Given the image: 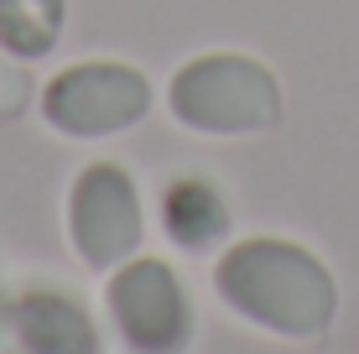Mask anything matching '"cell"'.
Instances as JSON below:
<instances>
[{
    "label": "cell",
    "instance_id": "6da1fadb",
    "mask_svg": "<svg viewBox=\"0 0 359 354\" xmlns=\"http://www.w3.org/2000/svg\"><path fill=\"white\" fill-rule=\"evenodd\" d=\"M214 292L234 318L292 344H323L339 318V282L297 240H240L214 266Z\"/></svg>",
    "mask_w": 359,
    "mask_h": 354
},
{
    "label": "cell",
    "instance_id": "7a4b0ae2",
    "mask_svg": "<svg viewBox=\"0 0 359 354\" xmlns=\"http://www.w3.org/2000/svg\"><path fill=\"white\" fill-rule=\"evenodd\" d=\"M281 83L261 57L203 53L167 83V109L193 136H255L281 120Z\"/></svg>",
    "mask_w": 359,
    "mask_h": 354
},
{
    "label": "cell",
    "instance_id": "3957f363",
    "mask_svg": "<svg viewBox=\"0 0 359 354\" xmlns=\"http://www.w3.org/2000/svg\"><path fill=\"white\" fill-rule=\"evenodd\" d=\"M151 115V79L130 63H79L42 89V120L57 136H120Z\"/></svg>",
    "mask_w": 359,
    "mask_h": 354
},
{
    "label": "cell",
    "instance_id": "277c9868",
    "mask_svg": "<svg viewBox=\"0 0 359 354\" xmlns=\"http://www.w3.org/2000/svg\"><path fill=\"white\" fill-rule=\"evenodd\" d=\"M109 318L126 354H188L193 344V302L177 271L162 261H126L104 287Z\"/></svg>",
    "mask_w": 359,
    "mask_h": 354
},
{
    "label": "cell",
    "instance_id": "5b68a950",
    "mask_svg": "<svg viewBox=\"0 0 359 354\" xmlns=\"http://www.w3.org/2000/svg\"><path fill=\"white\" fill-rule=\"evenodd\" d=\"M141 193H135L130 172L115 162L83 167L68 193V240L83 255V266H94V271L126 266L141 250Z\"/></svg>",
    "mask_w": 359,
    "mask_h": 354
},
{
    "label": "cell",
    "instance_id": "8992f818",
    "mask_svg": "<svg viewBox=\"0 0 359 354\" xmlns=\"http://www.w3.org/2000/svg\"><path fill=\"white\" fill-rule=\"evenodd\" d=\"M162 229L177 250H214L229 235V209L208 177H177L162 193Z\"/></svg>",
    "mask_w": 359,
    "mask_h": 354
},
{
    "label": "cell",
    "instance_id": "52a82bcc",
    "mask_svg": "<svg viewBox=\"0 0 359 354\" xmlns=\"http://www.w3.org/2000/svg\"><path fill=\"white\" fill-rule=\"evenodd\" d=\"M21 323V344L32 354H99V334L89 323V313L79 302L57 297V292H36L16 308Z\"/></svg>",
    "mask_w": 359,
    "mask_h": 354
},
{
    "label": "cell",
    "instance_id": "ba28073f",
    "mask_svg": "<svg viewBox=\"0 0 359 354\" xmlns=\"http://www.w3.org/2000/svg\"><path fill=\"white\" fill-rule=\"evenodd\" d=\"M68 0H0V47L21 63L47 57L63 36Z\"/></svg>",
    "mask_w": 359,
    "mask_h": 354
},
{
    "label": "cell",
    "instance_id": "9c48e42d",
    "mask_svg": "<svg viewBox=\"0 0 359 354\" xmlns=\"http://www.w3.org/2000/svg\"><path fill=\"white\" fill-rule=\"evenodd\" d=\"M27 104H32V79L21 68V57H11L0 47V120H16Z\"/></svg>",
    "mask_w": 359,
    "mask_h": 354
}]
</instances>
